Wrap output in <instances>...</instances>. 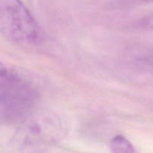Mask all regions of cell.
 <instances>
[{
  "label": "cell",
  "mask_w": 153,
  "mask_h": 153,
  "mask_svg": "<svg viewBox=\"0 0 153 153\" xmlns=\"http://www.w3.org/2000/svg\"><path fill=\"white\" fill-rule=\"evenodd\" d=\"M37 100L32 81L0 61V123H22L33 114Z\"/></svg>",
  "instance_id": "1"
},
{
  "label": "cell",
  "mask_w": 153,
  "mask_h": 153,
  "mask_svg": "<svg viewBox=\"0 0 153 153\" xmlns=\"http://www.w3.org/2000/svg\"><path fill=\"white\" fill-rule=\"evenodd\" d=\"M0 33L19 45L35 44L40 37L35 19L20 0H0Z\"/></svg>",
  "instance_id": "2"
},
{
  "label": "cell",
  "mask_w": 153,
  "mask_h": 153,
  "mask_svg": "<svg viewBox=\"0 0 153 153\" xmlns=\"http://www.w3.org/2000/svg\"><path fill=\"white\" fill-rule=\"evenodd\" d=\"M25 126L19 133V140L23 144H34L49 140L56 135V131L60 129V123L55 118H43V120H32L27 123L23 122Z\"/></svg>",
  "instance_id": "3"
},
{
  "label": "cell",
  "mask_w": 153,
  "mask_h": 153,
  "mask_svg": "<svg viewBox=\"0 0 153 153\" xmlns=\"http://www.w3.org/2000/svg\"><path fill=\"white\" fill-rule=\"evenodd\" d=\"M110 149L112 153H137L132 143L123 135H117L111 140Z\"/></svg>",
  "instance_id": "4"
},
{
  "label": "cell",
  "mask_w": 153,
  "mask_h": 153,
  "mask_svg": "<svg viewBox=\"0 0 153 153\" xmlns=\"http://www.w3.org/2000/svg\"><path fill=\"white\" fill-rule=\"evenodd\" d=\"M138 61L143 65L153 67V54H148L140 57L138 58Z\"/></svg>",
  "instance_id": "5"
},
{
  "label": "cell",
  "mask_w": 153,
  "mask_h": 153,
  "mask_svg": "<svg viewBox=\"0 0 153 153\" xmlns=\"http://www.w3.org/2000/svg\"><path fill=\"white\" fill-rule=\"evenodd\" d=\"M141 24L146 28H153V16H150L149 17L145 18L141 22Z\"/></svg>",
  "instance_id": "6"
},
{
  "label": "cell",
  "mask_w": 153,
  "mask_h": 153,
  "mask_svg": "<svg viewBox=\"0 0 153 153\" xmlns=\"http://www.w3.org/2000/svg\"><path fill=\"white\" fill-rule=\"evenodd\" d=\"M138 1H153V0H138Z\"/></svg>",
  "instance_id": "7"
}]
</instances>
